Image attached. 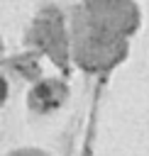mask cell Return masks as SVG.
<instances>
[{"label": "cell", "instance_id": "1", "mask_svg": "<svg viewBox=\"0 0 149 156\" xmlns=\"http://www.w3.org/2000/svg\"><path fill=\"white\" fill-rule=\"evenodd\" d=\"M76 34H73V56L83 68H105L117 58V39L120 34L105 29L103 24L93 22L88 15L76 17Z\"/></svg>", "mask_w": 149, "mask_h": 156}, {"label": "cell", "instance_id": "2", "mask_svg": "<svg viewBox=\"0 0 149 156\" xmlns=\"http://www.w3.org/2000/svg\"><path fill=\"white\" fill-rule=\"evenodd\" d=\"M88 17L115 34H127L137 24V10L132 0H85Z\"/></svg>", "mask_w": 149, "mask_h": 156}, {"label": "cell", "instance_id": "3", "mask_svg": "<svg viewBox=\"0 0 149 156\" xmlns=\"http://www.w3.org/2000/svg\"><path fill=\"white\" fill-rule=\"evenodd\" d=\"M34 39H37V46L44 54H49L56 63L66 58L68 39H66V32H64V24H61V15L42 12L34 20Z\"/></svg>", "mask_w": 149, "mask_h": 156}, {"label": "cell", "instance_id": "4", "mask_svg": "<svg viewBox=\"0 0 149 156\" xmlns=\"http://www.w3.org/2000/svg\"><path fill=\"white\" fill-rule=\"evenodd\" d=\"M68 95V88L64 80H56V78H46V80H39L32 93H29V107L34 112H51L56 110Z\"/></svg>", "mask_w": 149, "mask_h": 156}, {"label": "cell", "instance_id": "5", "mask_svg": "<svg viewBox=\"0 0 149 156\" xmlns=\"http://www.w3.org/2000/svg\"><path fill=\"white\" fill-rule=\"evenodd\" d=\"M10 156H49V154L42 149H20V151H12Z\"/></svg>", "mask_w": 149, "mask_h": 156}, {"label": "cell", "instance_id": "6", "mask_svg": "<svg viewBox=\"0 0 149 156\" xmlns=\"http://www.w3.org/2000/svg\"><path fill=\"white\" fill-rule=\"evenodd\" d=\"M5 98H7V80L0 76V102H2Z\"/></svg>", "mask_w": 149, "mask_h": 156}, {"label": "cell", "instance_id": "7", "mask_svg": "<svg viewBox=\"0 0 149 156\" xmlns=\"http://www.w3.org/2000/svg\"><path fill=\"white\" fill-rule=\"evenodd\" d=\"M0 49H2V44H0Z\"/></svg>", "mask_w": 149, "mask_h": 156}]
</instances>
